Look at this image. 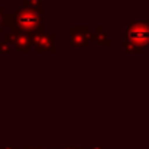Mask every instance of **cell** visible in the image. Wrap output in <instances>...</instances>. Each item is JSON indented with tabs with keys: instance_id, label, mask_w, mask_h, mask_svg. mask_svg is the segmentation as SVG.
<instances>
[{
	"instance_id": "cell-1",
	"label": "cell",
	"mask_w": 149,
	"mask_h": 149,
	"mask_svg": "<svg viewBox=\"0 0 149 149\" xmlns=\"http://www.w3.org/2000/svg\"><path fill=\"white\" fill-rule=\"evenodd\" d=\"M124 51L139 53L149 44V25L145 21H132L123 32Z\"/></svg>"
},
{
	"instance_id": "cell-2",
	"label": "cell",
	"mask_w": 149,
	"mask_h": 149,
	"mask_svg": "<svg viewBox=\"0 0 149 149\" xmlns=\"http://www.w3.org/2000/svg\"><path fill=\"white\" fill-rule=\"evenodd\" d=\"M16 25L18 29L29 34L35 29H38L40 26H42V13L32 10V9H26V8H19L16 10Z\"/></svg>"
},
{
	"instance_id": "cell-3",
	"label": "cell",
	"mask_w": 149,
	"mask_h": 149,
	"mask_svg": "<svg viewBox=\"0 0 149 149\" xmlns=\"http://www.w3.org/2000/svg\"><path fill=\"white\" fill-rule=\"evenodd\" d=\"M92 32L89 26H70L69 28V42L74 47H86L91 44Z\"/></svg>"
},
{
	"instance_id": "cell-4",
	"label": "cell",
	"mask_w": 149,
	"mask_h": 149,
	"mask_svg": "<svg viewBox=\"0 0 149 149\" xmlns=\"http://www.w3.org/2000/svg\"><path fill=\"white\" fill-rule=\"evenodd\" d=\"M54 41H56V34L54 32H44L42 37L40 38V41L37 42V48L35 51L37 53H56L57 48L54 45Z\"/></svg>"
},
{
	"instance_id": "cell-5",
	"label": "cell",
	"mask_w": 149,
	"mask_h": 149,
	"mask_svg": "<svg viewBox=\"0 0 149 149\" xmlns=\"http://www.w3.org/2000/svg\"><path fill=\"white\" fill-rule=\"evenodd\" d=\"M15 45H16V50H18V51H21V53H29L32 44H31L29 37H28L25 32H22V31L18 29L16 38H15Z\"/></svg>"
},
{
	"instance_id": "cell-6",
	"label": "cell",
	"mask_w": 149,
	"mask_h": 149,
	"mask_svg": "<svg viewBox=\"0 0 149 149\" xmlns=\"http://www.w3.org/2000/svg\"><path fill=\"white\" fill-rule=\"evenodd\" d=\"M92 40L97 42V44H100V45H110L111 42H110V38H108V34L105 32V29L102 28V26H97L95 28V31H94V34H92Z\"/></svg>"
},
{
	"instance_id": "cell-7",
	"label": "cell",
	"mask_w": 149,
	"mask_h": 149,
	"mask_svg": "<svg viewBox=\"0 0 149 149\" xmlns=\"http://www.w3.org/2000/svg\"><path fill=\"white\" fill-rule=\"evenodd\" d=\"M3 26H5V31L18 32L16 15H15V13H5V16H3Z\"/></svg>"
},
{
	"instance_id": "cell-8",
	"label": "cell",
	"mask_w": 149,
	"mask_h": 149,
	"mask_svg": "<svg viewBox=\"0 0 149 149\" xmlns=\"http://www.w3.org/2000/svg\"><path fill=\"white\" fill-rule=\"evenodd\" d=\"M24 8L26 9H32V10H37V12H41L42 13V3L40 2V0H24Z\"/></svg>"
},
{
	"instance_id": "cell-9",
	"label": "cell",
	"mask_w": 149,
	"mask_h": 149,
	"mask_svg": "<svg viewBox=\"0 0 149 149\" xmlns=\"http://www.w3.org/2000/svg\"><path fill=\"white\" fill-rule=\"evenodd\" d=\"M15 38H16V32H10V31H3V41L8 42L9 45L13 42L15 44Z\"/></svg>"
},
{
	"instance_id": "cell-10",
	"label": "cell",
	"mask_w": 149,
	"mask_h": 149,
	"mask_svg": "<svg viewBox=\"0 0 149 149\" xmlns=\"http://www.w3.org/2000/svg\"><path fill=\"white\" fill-rule=\"evenodd\" d=\"M10 51V45L5 41H0V53H9Z\"/></svg>"
},
{
	"instance_id": "cell-11",
	"label": "cell",
	"mask_w": 149,
	"mask_h": 149,
	"mask_svg": "<svg viewBox=\"0 0 149 149\" xmlns=\"http://www.w3.org/2000/svg\"><path fill=\"white\" fill-rule=\"evenodd\" d=\"M3 16H5L3 8L0 6V32H2V34H3V31H5V26H3Z\"/></svg>"
},
{
	"instance_id": "cell-12",
	"label": "cell",
	"mask_w": 149,
	"mask_h": 149,
	"mask_svg": "<svg viewBox=\"0 0 149 149\" xmlns=\"http://www.w3.org/2000/svg\"><path fill=\"white\" fill-rule=\"evenodd\" d=\"M60 149H84L82 146H70V148H61L60 146Z\"/></svg>"
},
{
	"instance_id": "cell-13",
	"label": "cell",
	"mask_w": 149,
	"mask_h": 149,
	"mask_svg": "<svg viewBox=\"0 0 149 149\" xmlns=\"http://www.w3.org/2000/svg\"><path fill=\"white\" fill-rule=\"evenodd\" d=\"M24 149H42L41 146H25Z\"/></svg>"
},
{
	"instance_id": "cell-14",
	"label": "cell",
	"mask_w": 149,
	"mask_h": 149,
	"mask_svg": "<svg viewBox=\"0 0 149 149\" xmlns=\"http://www.w3.org/2000/svg\"><path fill=\"white\" fill-rule=\"evenodd\" d=\"M0 149H18L16 146H0Z\"/></svg>"
},
{
	"instance_id": "cell-15",
	"label": "cell",
	"mask_w": 149,
	"mask_h": 149,
	"mask_svg": "<svg viewBox=\"0 0 149 149\" xmlns=\"http://www.w3.org/2000/svg\"><path fill=\"white\" fill-rule=\"evenodd\" d=\"M89 149H102V148H101V146H91Z\"/></svg>"
}]
</instances>
